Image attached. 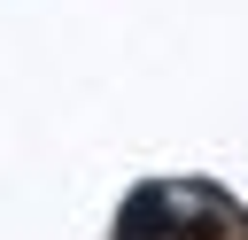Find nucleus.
Here are the masks:
<instances>
[{
  "label": "nucleus",
  "mask_w": 248,
  "mask_h": 240,
  "mask_svg": "<svg viewBox=\"0 0 248 240\" xmlns=\"http://www.w3.org/2000/svg\"><path fill=\"white\" fill-rule=\"evenodd\" d=\"M116 240H178V201H170V186H140V194L116 209Z\"/></svg>",
  "instance_id": "f257e3e1"
}]
</instances>
